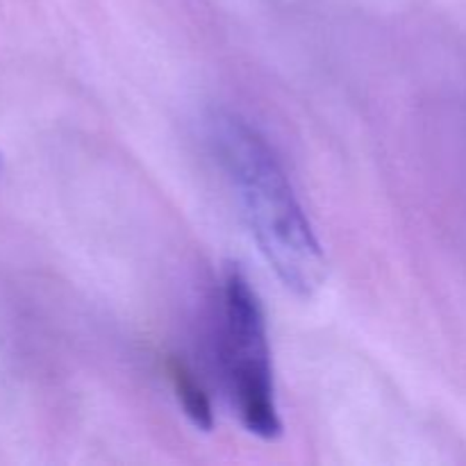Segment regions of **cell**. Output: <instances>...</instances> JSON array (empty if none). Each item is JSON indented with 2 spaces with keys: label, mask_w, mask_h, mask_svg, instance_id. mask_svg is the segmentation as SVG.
<instances>
[{
  "label": "cell",
  "mask_w": 466,
  "mask_h": 466,
  "mask_svg": "<svg viewBox=\"0 0 466 466\" xmlns=\"http://www.w3.org/2000/svg\"><path fill=\"white\" fill-rule=\"evenodd\" d=\"M209 127L241 214L268 267L294 294H314L326 280V255L271 146L235 114H217Z\"/></svg>",
  "instance_id": "6da1fadb"
},
{
  "label": "cell",
  "mask_w": 466,
  "mask_h": 466,
  "mask_svg": "<svg viewBox=\"0 0 466 466\" xmlns=\"http://www.w3.org/2000/svg\"><path fill=\"white\" fill-rule=\"evenodd\" d=\"M223 367L232 403L248 432L259 440H278L282 421L273 390L267 321L258 299L239 268H228L223 282Z\"/></svg>",
  "instance_id": "7a4b0ae2"
},
{
  "label": "cell",
  "mask_w": 466,
  "mask_h": 466,
  "mask_svg": "<svg viewBox=\"0 0 466 466\" xmlns=\"http://www.w3.org/2000/svg\"><path fill=\"white\" fill-rule=\"evenodd\" d=\"M168 373H171L177 400H180L182 410H185V414L189 417V421L194 423L196 428H200L203 432L212 431L214 428L212 405H209V399L203 391V387L196 382V378L191 376V373L187 371L185 364L180 362H171Z\"/></svg>",
  "instance_id": "3957f363"
}]
</instances>
